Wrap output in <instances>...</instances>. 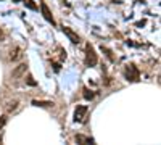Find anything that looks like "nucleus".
I'll return each mask as SVG.
<instances>
[{
  "mask_svg": "<svg viewBox=\"0 0 161 145\" xmlns=\"http://www.w3.org/2000/svg\"><path fill=\"white\" fill-rule=\"evenodd\" d=\"M126 79L130 82H137L140 79V71L137 70L136 64H127L126 66Z\"/></svg>",
  "mask_w": 161,
  "mask_h": 145,
  "instance_id": "obj_1",
  "label": "nucleus"
},
{
  "mask_svg": "<svg viewBox=\"0 0 161 145\" xmlns=\"http://www.w3.org/2000/svg\"><path fill=\"white\" fill-rule=\"evenodd\" d=\"M98 61L97 58V53H95V50H93V47L90 44L86 45V63H87V66H95Z\"/></svg>",
  "mask_w": 161,
  "mask_h": 145,
  "instance_id": "obj_2",
  "label": "nucleus"
},
{
  "mask_svg": "<svg viewBox=\"0 0 161 145\" xmlns=\"http://www.w3.org/2000/svg\"><path fill=\"white\" fill-rule=\"evenodd\" d=\"M87 105H77L76 110H74V121L76 123H82L86 120V116H87Z\"/></svg>",
  "mask_w": 161,
  "mask_h": 145,
  "instance_id": "obj_3",
  "label": "nucleus"
},
{
  "mask_svg": "<svg viewBox=\"0 0 161 145\" xmlns=\"http://www.w3.org/2000/svg\"><path fill=\"white\" fill-rule=\"evenodd\" d=\"M63 32H64V36L69 39V41L73 42V44H79L80 42V39H79V36L71 29V28H63Z\"/></svg>",
  "mask_w": 161,
  "mask_h": 145,
  "instance_id": "obj_4",
  "label": "nucleus"
},
{
  "mask_svg": "<svg viewBox=\"0 0 161 145\" xmlns=\"http://www.w3.org/2000/svg\"><path fill=\"white\" fill-rule=\"evenodd\" d=\"M26 70H28V64H26V63H21V64H18V66H16V70L11 73V77H13V79H18V77H21V76L26 73Z\"/></svg>",
  "mask_w": 161,
  "mask_h": 145,
  "instance_id": "obj_5",
  "label": "nucleus"
},
{
  "mask_svg": "<svg viewBox=\"0 0 161 145\" xmlns=\"http://www.w3.org/2000/svg\"><path fill=\"white\" fill-rule=\"evenodd\" d=\"M40 8H42V15H44V18L48 21V23H52V24H55V20H53V16H52V13H50V10H48V7H47V3H40Z\"/></svg>",
  "mask_w": 161,
  "mask_h": 145,
  "instance_id": "obj_6",
  "label": "nucleus"
},
{
  "mask_svg": "<svg viewBox=\"0 0 161 145\" xmlns=\"http://www.w3.org/2000/svg\"><path fill=\"white\" fill-rule=\"evenodd\" d=\"M34 107H53V102L48 100H32Z\"/></svg>",
  "mask_w": 161,
  "mask_h": 145,
  "instance_id": "obj_7",
  "label": "nucleus"
},
{
  "mask_svg": "<svg viewBox=\"0 0 161 145\" xmlns=\"http://www.w3.org/2000/svg\"><path fill=\"white\" fill-rule=\"evenodd\" d=\"M19 57H21V48H19V47H15V48L10 52V60L15 61V60H18Z\"/></svg>",
  "mask_w": 161,
  "mask_h": 145,
  "instance_id": "obj_8",
  "label": "nucleus"
},
{
  "mask_svg": "<svg viewBox=\"0 0 161 145\" xmlns=\"http://www.w3.org/2000/svg\"><path fill=\"white\" fill-rule=\"evenodd\" d=\"M18 105H19V102H18V100L8 102V103H7V113H11V111H15V110L18 108Z\"/></svg>",
  "mask_w": 161,
  "mask_h": 145,
  "instance_id": "obj_9",
  "label": "nucleus"
},
{
  "mask_svg": "<svg viewBox=\"0 0 161 145\" xmlns=\"http://www.w3.org/2000/svg\"><path fill=\"white\" fill-rule=\"evenodd\" d=\"M76 142L77 143H93L92 137H84V136H76Z\"/></svg>",
  "mask_w": 161,
  "mask_h": 145,
  "instance_id": "obj_10",
  "label": "nucleus"
},
{
  "mask_svg": "<svg viewBox=\"0 0 161 145\" xmlns=\"http://www.w3.org/2000/svg\"><path fill=\"white\" fill-rule=\"evenodd\" d=\"M84 97H86L87 100H92L93 97H95V94H93L92 90H89V89H84Z\"/></svg>",
  "mask_w": 161,
  "mask_h": 145,
  "instance_id": "obj_11",
  "label": "nucleus"
},
{
  "mask_svg": "<svg viewBox=\"0 0 161 145\" xmlns=\"http://www.w3.org/2000/svg\"><path fill=\"white\" fill-rule=\"evenodd\" d=\"M24 5H26V7H29L31 10H36V8H37V7L32 3V0H24Z\"/></svg>",
  "mask_w": 161,
  "mask_h": 145,
  "instance_id": "obj_12",
  "label": "nucleus"
},
{
  "mask_svg": "<svg viewBox=\"0 0 161 145\" xmlns=\"http://www.w3.org/2000/svg\"><path fill=\"white\" fill-rule=\"evenodd\" d=\"M5 124H7V116H5V114H2V116H0V129H2Z\"/></svg>",
  "mask_w": 161,
  "mask_h": 145,
  "instance_id": "obj_13",
  "label": "nucleus"
},
{
  "mask_svg": "<svg viewBox=\"0 0 161 145\" xmlns=\"http://www.w3.org/2000/svg\"><path fill=\"white\" fill-rule=\"evenodd\" d=\"M28 84H31V86H36V81H32V77H31V76L28 77Z\"/></svg>",
  "mask_w": 161,
  "mask_h": 145,
  "instance_id": "obj_14",
  "label": "nucleus"
},
{
  "mask_svg": "<svg viewBox=\"0 0 161 145\" xmlns=\"http://www.w3.org/2000/svg\"><path fill=\"white\" fill-rule=\"evenodd\" d=\"M0 39H2V32H0Z\"/></svg>",
  "mask_w": 161,
  "mask_h": 145,
  "instance_id": "obj_15",
  "label": "nucleus"
}]
</instances>
